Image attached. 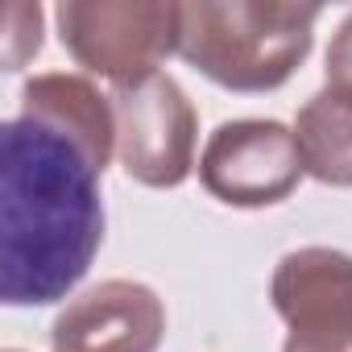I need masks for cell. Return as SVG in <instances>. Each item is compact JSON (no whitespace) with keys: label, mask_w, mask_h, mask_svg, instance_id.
<instances>
[{"label":"cell","mask_w":352,"mask_h":352,"mask_svg":"<svg viewBox=\"0 0 352 352\" xmlns=\"http://www.w3.org/2000/svg\"><path fill=\"white\" fill-rule=\"evenodd\" d=\"M5 145V245H0V298L5 307L63 302L91 270L104 245L100 166L63 133L9 116Z\"/></svg>","instance_id":"cell-1"},{"label":"cell","mask_w":352,"mask_h":352,"mask_svg":"<svg viewBox=\"0 0 352 352\" xmlns=\"http://www.w3.org/2000/svg\"><path fill=\"white\" fill-rule=\"evenodd\" d=\"M319 17V5L286 0H191L179 17V58L224 91H274L311 54Z\"/></svg>","instance_id":"cell-2"},{"label":"cell","mask_w":352,"mask_h":352,"mask_svg":"<svg viewBox=\"0 0 352 352\" xmlns=\"http://www.w3.org/2000/svg\"><path fill=\"white\" fill-rule=\"evenodd\" d=\"M183 5L162 0H63L54 9L67 54L100 79L133 83L179 54Z\"/></svg>","instance_id":"cell-3"},{"label":"cell","mask_w":352,"mask_h":352,"mask_svg":"<svg viewBox=\"0 0 352 352\" xmlns=\"http://www.w3.org/2000/svg\"><path fill=\"white\" fill-rule=\"evenodd\" d=\"M108 100L116 120V162L129 179L153 191L183 187L195 170L199 116L179 79L153 71L133 83H116Z\"/></svg>","instance_id":"cell-4"},{"label":"cell","mask_w":352,"mask_h":352,"mask_svg":"<svg viewBox=\"0 0 352 352\" xmlns=\"http://www.w3.org/2000/svg\"><path fill=\"white\" fill-rule=\"evenodd\" d=\"M302 174L294 129L282 120H224L199 153V183L224 208H274L294 195Z\"/></svg>","instance_id":"cell-5"},{"label":"cell","mask_w":352,"mask_h":352,"mask_svg":"<svg viewBox=\"0 0 352 352\" xmlns=\"http://www.w3.org/2000/svg\"><path fill=\"white\" fill-rule=\"evenodd\" d=\"M270 302L290 340L352 348V257L344 249H290L270 278Z\"/></svg>","instance_id":"cell-6"},{"label":"cell","mask_w":352,"mask_h":352,"mask_svg":"<svg viewBox=\"0 0 352 352\" xmlns=\"http://www.w3.org/2000/svg\"><path fill=\"white\" fill-rule=\"evenodd\" d=\"M166 340V302L153 286L108 278L79 290L50 327V352H157Z\"/></svg>","instance_id":"cell-7"},{"label":"cell","mask_w":352,"mask_h":352,"mask_svg":"<svg viewBox=\"0 0 352 352\" xmlns=\"http://www.w3.org/2000/svg\"><path fill=\"white\" fill-rule=\"evenodd\" d=\"M21 116L63 133L75 141L100 170L116 157V120H112V100L83 75L50 71L34 75L21 87Z\"/></svg>","instance_id":"cell-8"},{"label":"cell","mask_w":352,"mask_h":352,"mask_svg":"<svg viewBox=\"0 0 352 352\" xmlns=\"http://www.w3.org/2000/svg\"><path fill=\"white\" fill-rule=\"evenodd\" d=\"M302 170L323 187H352V87H319L294 116Z\"/></svg>","instance_id":"cell-9"},{"label":"cell","mask_w":352,"mask_h":352,"mask_svg":"<svg viewBox=\"0 0 352 352\" xmlns=\"http://www.w3.org/2000/svg\"><path fill=\"white\" fill-rule=\"evenodd\" d=\"M42 5L34 0H13L5 5V34H0V63L9 75H17L30 58H38L42 50Z\"/></svg>","instance_id":"cell-10"},{"label":"cell","mask_w":352,"mask_h":352,"mask_svg":"<svg viewBox=\"0 0 352 352\" xmlns=\"http://www.w3.org/2000/svg\"><path fill=\"white\" fill-rule=\"evenodd\" d=\"M327 83L352 87V13L331 34V46H327Z\"/></svg>","instance_id":"cell-11"},{"label":"cell","mask_w":352,"mask_h":352,"mask_svg":"<svg viewBox=\"0 0 352 352\" xmlns=\"http://www.w3.org/2000/svg\"><path fill=\"white\" fill-rule=\"evenodd\" d=\"M282 352H352V348H323V344H302V340H290L286 336Z\"/></svg>","instance_id":"cell-12"},{"label":"cell","mask_w":352,"mask_h":352,"mask_svg":"<svg viewBox=\"0 0 352 352\" xmlns=\"http://www.w3.org/2000/svg\"><path fill=\"white\" fill-rule=\"evenodd\" d=\"M5 352H21V348H5Z\"/></svg>","instance_id":"cell-13"}]
</instances>
